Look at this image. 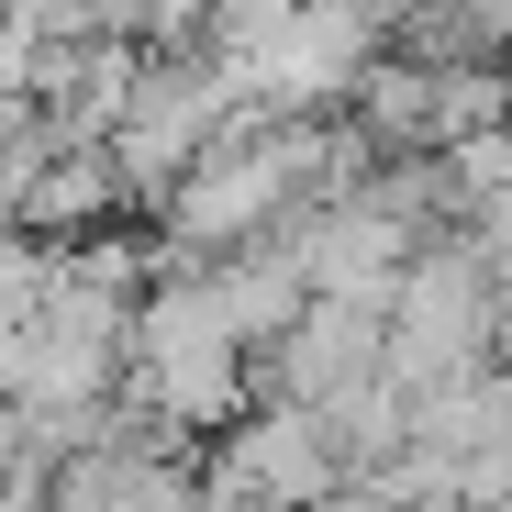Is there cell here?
<instances>
[{
  "label": "cell",
  "instance_id": "1",
  "mask_svg": "<svg viewBox=\"0 0 512 512\" xmlns=\"http://www.w3.org/2000/svg\"><path fill=\"white\" fill-rule=\"evenodd\" d=\"M123 412L156 423V435H234L256 412L245 401V334L212 290V268H167L145 301H134V334H123Z\"/></svg>",
  "mask_w": 512,
  "mask_h": 512
},
{
  "label": "cell",
  "instance_id": "2",
  "mask_svg": "<svg viewBox=\"0 0 512 512\" xmlns=\"http://www.w3.org/2000/svg\"><path fill=\"white\" fill-rule=\"evenodd\" d=\"M334 490H346V457H334V435L312 412H290V401H256L201 457V512H323Z\"/></svg>",
  "mask_w": 512,
  "mask_h": 512
},
{
  "label": "cell",
  "instance_id": "3",
  "mask_svg": "<svg viewBox=\"0 0 512 512\" xmlns=\"http://www.w3.org/2000/svg\"><path fill=\"white\" fill-rule=\"evenodd\" d=\"M268 357H279L268 401H290V412L334 423L357 390H379V379H390V312H368V301H312Z\"/></svg>",
  "mask_w": 512,
  "mask_h": 512
},
{
  "label": "cell",
  "instance_id": "4",
  "mask_svg": "<svg viewBox=\"0 0 512 512\" xmlns=\"http://www.w3.org/2000/svg\"><path fill=\"white\" fill-rule=\"evenodd\" d=\"M457 512H512V501H457Z\"/></svg>",
  "mask_w": 512,
  "mask_h": 512
}]
</instances>
